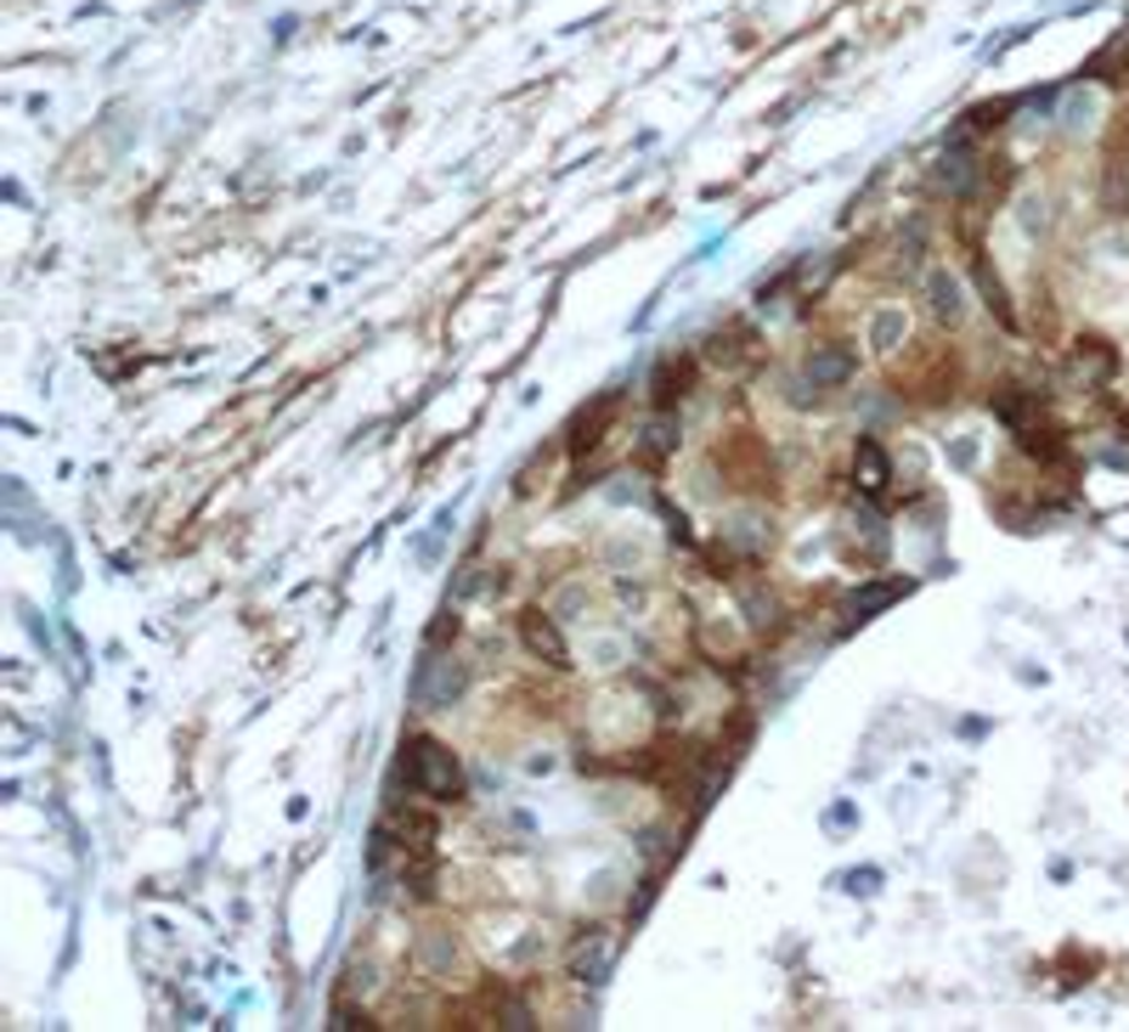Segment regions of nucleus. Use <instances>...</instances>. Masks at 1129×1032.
<instances>
[{
  "label": "nucleus",
  "instance_id": "f257e3e1",
  "mask_svg": "<svg viewBox=\"0 0 1129 1032\" xmlns=\"http://www.w3.org/2000/svg\"><path fill=\"white\" fill-rule=\"evenodd\" d=\"M402 773L418 795H429V802H457L463 795V768L441 740H413L407 756H402Z\"/></svg>",
  "mask_w": 1129,
  "mask_h": 1032
},
{
  "label": "nucleus",
  "instance_id": "f03ea898",
  "mask_svg": "<svg viewBox=\"0 0 1129 1032\" xmlns=\"http://www.w3.org/2000/svg\"><path fill=\"white\" fill-rule=\"evenodd\" d=\"M463 683H470V672H463L457 660H447V655H424L418 677H413V700H418L424 711H447L457 694H463Z\"/></svg>",
  "mask_w": 1129,
  "mask_h": 1032
},
{
  "label": "nucleus",
  "instance_id": "7ed1b4c3",
  "mask_svg": "<svg viewBox=\"0 0 1129 1032\" xmlns=\"http://www.w3.org/2000/svg\"><path fill=\"white\" fill-rule=\"evenodd\" d=\"M847 373H853V356H847V350H836V345H830V350H813V356H808V379H813V389H824V384H842Z\"/></svg>",
  "mask_w": 1129,
  "mask_h": 1032
},
{
  "label": "nucleus",
  "instance_id": "20e7f679",
  "mask_svg": "<svg viewBox=\"0 0 1129 1032\" xmlns=\"http://www.w3.org/2000/svg\"><path fill=\"white\" fill-rule=\"evenodd\" d=\"M853 475H858V485H865L870 496L887 485V457H881V446L876 441H858V457H853Z\"/></svg>",
  "mask_w": 1129,
  "mask_h": 1032
},
{
  "label": "nucleus",
  "instance_id": "39448f33",
  "mask_svg": "<svg viewBox=\"0 0 1129 1032\" xmlns=\"http://www.w3.org/2000/svg\"><path fill=\"white\" fill-rule=\"evenodd\" d=\"M525 644L537 649V655H548V665H571V660H564V638H559L548 621H537V615L525 621Z\"/></svg>",
  "mask_w": 1129,
  "mask_h": 1032
},
{
  "label": "nucleus",
  "instance_id": "423d86ee",
  "mask_svg": "<svg viewBox=\"0 0 1129 1032\" xmlns=\"http://www.w3.org/2000/svg\"><path fill=\"white\" fill-rule=\"evenodd\" d=\"M605 959H610V943L599 937V931H593V948H587V943L577 948V976H582V982H599V971H605Z\"/></svg>",
  "mask_w": 1129,
  "mask_h": 1032
},
{
  "label": "nucleus",
  "instance_id": "0eeeda50",
  "mask_svg": "<svg viewBox=\"0 0 1129 1032\" xmlns=\"http://www.w3.org/2000/svg\"><path fill=\"white\" fill-rule=\"evenodd\" d=\"M932 311H938L943 322L960 316V283H954L949 272H932Z\"/></svg>",
  "mask_w": 1129,
  "mask_h": 1032
},
{
  "label": "nucleus",
  "instance_id": "6e6552de",
  "mask_svg": "<svg viewBox=\"0 0 1129 1032\" xmlns=\"http://www.w3.org/2000/svg\"><path fill=\"white\" fill-rule=\"evenodd\" d=\"M899 333H904V316H899V311H887V316H876V345H881V350H887L892 339H899Z\"/></svg>",
  "mask_w": 1129,
  "mask_h": 1032
}]
</instances>
